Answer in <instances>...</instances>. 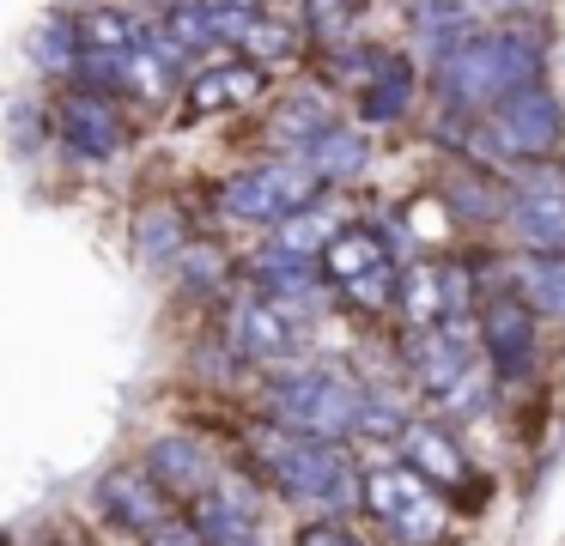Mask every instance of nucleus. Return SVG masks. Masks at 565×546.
Wrapping results in <instances>:
<instances>
[{
    "instance_id": "ddd939ff",
    "label": "nucleus",
    "mask_w": 565,
    "mask_h": 546,
    "mask_svg": "<svg viewBox=\"0 0 565 546\" xmlns=\"http://www.w3.org/2000/svg\"><path fill=\"white\" fill-rule=\"evenodd\" d=\"M462 303H468V279L456 267H407L395 315H402V328H438V322H462Z\"/></svg>"
},
{
    "instance_id": "bb28decb",
    "label": "nucleus",
    "mask_w": 565,
    "mask_h": 546,
    "mask_svg": "<svg viewBox=\"0 0 565 546\" xmlns=\"http://www.w3.org/2000/svg\"><path fill=\"white\" fill-rule=\"evenodd\" d=\"M347 24H353V0H305V31L317 43H347Z\"/></svg>"
},
{
    "instance_id": "0eeeda50",
    "label": "nucleus",
    "mask_w": 565,
    "mask_h": 546,
    "mask_svg": "<svg viewBox=\"0 0 565 546\" xmlns=\"http://www.w3.org/2000/svg\"><path fill=\"white\" fill-rule=\"evenodd\" d=\"M504 225L523 255H565V170L523 164L504 189Z\"/></svg>"
},
{
    "instance_id": "f257e3e1",
    "label": "nucleus",
    "mask_w": 565,
    "mask_h": 546,
    "mask_svg": "<svg viewBox=\"0 0 565 546\" xmlns=\"http://www.w3.org/2000/svg\"><path fill=\"white\" fill-rule=\"evenodd\" d=\"M249 473L268 480L286 504L322 510V516H347L353 504H365V468H353L341 443H317V437H298L286 425L262 419L244 437Z\"/></svg>"
},
{
    "instance_id": "1a4fd4ad",
    "label": "nucleus",
    "mask_w": 565,
    "mask_h": 546,
    "mask_svg": "<svg viewBox=\"0 0 565 546\" xmlns=\"http://www.w3.org/2000/svg\"><path fill=\"white\" fill-rule=\"evenodd\" d=\"M480 358L499 383H523L535 371V310L516 298H499L480 310Z\"/></svg>"
},
{
    "instance_id": "6ab92c4d",
    "label": "nucleus",
    "mask_w": 565,
    "mask_h": 546,
    "mask_svg": "<svg viewBox=\"0 0 565 546\" xmlns=\"http://www.w3.org/2000/svg\"><path fill=\"white\" fill-rule=\"evenodd\" d=\"M504 286H511V298L529 303L535 315L565 322V255H523Z\"/></svg>"
},
{
    "instance_id": "f03ea898",
    "label": "nucleus",
    "mask_w": 565,
    "mask_h": 546,
    "mask_svg": "<svg viewBox=\"0 0 565 546\" xmlns=\"http://www.w3.org/2000/svg\"><path fill=\"white\" fill-rule=\"evenodd\" d=\"M535 79H541V36L523 31V24H511V31H475L462 49H450V55L438 61V73H431L444 104L480 109V116H492L504 97L535 85Z\"/></svg>"
},
{
    "instance_id": "a211bd4d",
    "label": "nucleus",
    "mask_w": 565,
    "mask_h": 546,
    "mask_svg": "<svg viewBox=\"0 0 565 546\" xmlns=\"http://www.w3.org/2000/svg\"><path fill=\"white\" fill-rule=\"evenodd\" d=\"M262 92V67L256 61H220V67L195 73L183 92V109L189 116H220V109H237Z\"/></svg>"
},
{
    "instance_id": "b1692460",
    "label": "nucleus",
    "mask_w": 565,
    "mask_h": 546,
    "mask_svg": "<svg viewBox=\"0 0 565 546\" xmlns=\"http://www.w3.org/2000/svg\"><path fill=\"white\" fill-rule=\"evenodd\" d=\"M38 61L55 73V79H79V61H86V43H79L74 19H50L38 31Z\"/></svg>"
},
{
    "instance_id": "c756f323",
    "label": "nucleus",
    "mask_w": 565,
    "mask_h": 546,
    "mask_svg": "<svg viewBox=\"0 0 565 546\" xmlns=\"http://www.w3.org/2000/svg\"><path fill=\"white\" fill-rule=\"evenodd\" d=\"M292 546H365V540H359L341 516H310L305 528L292 534Z\"/></svg>"
},
{
    "instance_id": "9d476101",
    "label": "nucleus",
    "mask_w": 565,
    "mask_h": 546,
    "mask_svg": "<svg viewBox=\"0 0 565 546\" xmlns=\"http://www.w3.org/2000/svg\"><path fill=\"white\" fill-rule=\"evenodd\" d=\"M177 497L164 492L159 480H152L147 468H110L98 480V510L110 522H122L128 534H140V540H152V534L164 528V522H177Z\"/></svg>"
},
{
    "instance_id": "aec40b11",
    "label": "nucleus",
    "mask_w": 565,
    "mask_h": 546,
    "mask_svg": "<svg viewBox=\"0 0 565 546\" xmlns=\"http://www.w3.org/2000/svg\"><path fill=\"white\" fill-rule=\"evenodd\" d=\"M407 104H414V73H407L402 55H383L371 79H359V116L377 128V121H402Z\"/></svg>"
},
{
    "instance_id": "39448f33",
    "label": "nucleus",
    "mask_w": 565,
    "mask_h": 546,
    "mask_svg": "<svg viewBox=\"0 0 565 546\" xmlns=\"http://www.w3.org/2000/svg\"><path fill=\"white\" fill-rule=\"evenodd\" d=\"M317 194H322L317 170H310L305 158L280 152V158H268V164L232 170L213 201H220V213L232 218V225H286L292 213L317 206Z\"/></svg>"
},
{
    "instance_id": "20e7f679",
    "label": "nucleus",
    "mask_w": 565,
    "mask_h": 546,
    "mask_svg": "<svg viewBox=\"0 0 565 546\" xmlns=\"http://www.w3.org/2000/svg\"><path fill=\"white\" fill-rule=\"evenodd\" d=\"M365 516H377V528L402 546H438L444 528H450L444 492L414 461H377V468H365Z\"/></svg>"
},
{
    "instance_id": "5701e85b",
    "label": "nucleus",
    "mask_w": 565,
    "mask_h": 546,
    "mask_svg": "<svg viewBox=\"0 0 565 546\" xmlns=\"http://www.w3.org/2000/svg\"><path fill=\"white\" fill-rule=\"evenodd\" d=\"M341 231H347V225L317 201V206H305V213L286 218V225L274 231V243H280V249H292V255H329V243L341 237Z\"/></svg>"
},
{
    "instance_id": "f3484780",
    "label": "nucleus",
    "mask_w": 565,
    "mask_h": 546,
    "mask_svg": "<svg viewBox=\"0 0 565 546\" xmlns=\"http://www.w3.org/2000/svg\"><path fill=\"white\" fill-rule=\"evenodd\" d=\"M322 267H329L334 291L359 286V279H371V274H383V267H395V255H390V231H377V225H347L341 237L329 243Z\"/></svg>"
},
{
    "instance_id": "c85d7f7f",
    "label": "nucleus",
    "mask_w": 565,
    "mask_h": 546,
    "mask_svg": "<svg viewBox=\"0 0 565 546\" xmlns=\"http://www.w3.org/2000/svg\"><path fill=\"white\" fill-rule=\"evenodd\" d=\"M220 249H213V243H195V249H183V286L189 291H213L220 286Z\"/></svg>"
},
{
    "instance_id": "2f4dec72",
    "label": "nucleus",
    "mask_w": 565,
    "mask_h": 546,
    "mask_svg": "<svg viewBox=\"0 0 565 546\" xmlns=\"http://www.w3.org/2000/svg\"><path fill=\"white\" fill-rule=\"evenodd\" d=\"M225 7H244V12H256V7H268V0H225Z\"/></svg>"
},
{
    "instance_id": "f8f14e48",
    "label": "nucleus",
    "mask_w": 565,
    "mask_h": 546,
    "mask_svg": "<svg viewBox=\"0 0 565 546\" xmlns=\"http://www.w3.org/2000/svg\"><path fill=\"white\" fill-rule=\"evenodd\" d=\"M189 522L201 528L207 546H262V516H256V497L237 473H220L201 504H189Z\"/></svg>"
},
{
    "instance_id": "cd10ccee",
    "label": "nucleus",
    "mask_w": 565,
    "mask_h": 546,
    "mask_svg": "<svg viewBox=\"0 0 565 546\" xmlns=\"http://www.w3.org/2000/svg\"><path fill=\"white\" fill-rule=\"evenodd\" d=\"M237 49H249V61H274V55H286L292 49V24H280V19H249V31H244V43Z\"/></svg>"
},
{
    "instance_id": "412c9836",
    "label": "nucleus",
    "mask_w": 565,
    "mask_h": 546,
    "mask_svg": "<svg viewBox=\"0 0 565 546\" xmlns=\"http://www.w3.org/2000/svg\"><path fill=\"white\" fill-rule=\"evenodd\" d=\"M305 164L317 170L322 182H353L359 170L371 164V140H365V128H347V121H334V128L305 152Z\"/></svg>"
},
{
    "instance_id": "7c9ffc66",
    "label": "nucleus",
    "mask_w": 565,
    "mask_h": 546,
    "mask_svg": "<svg viewBox=\"0 0 565 546\" xmlns=\"http://www.w3.org/2000/svg\"><path fill=\"white\" fill-rule=\"evenodd\" d=\"M140 546H207V540H201V528L189 516H177V522H164V528L152 534V540H140Z\"/></svg>"
},
{
    "instance_id": "423d86ee",
    "label": "nucleus",
    "mask_w": 565,
    "mask_h": 546,
    "mask_svg": "<svg viewBox=\"0 0 565 546\" xmlns=\"http://www.w3.org/2000/svg\"><path fill=\"white\" fill-rule=\"evenodd\" d=\"M559 133H565V109L541 79L523 85V92H511L487 121H480V140L499 158H516V164H541V158L559 146Z\"/></svg>"
},
{
    "instance_id": "7ed1b4c3",
    "label": "nucleus",
    "mask_w": 565,
    "mask_h": 546,
    "mask_svg": "<svg viewBox=\"0 0 565 546\" xmlns=\"http://www.w3.org/2000/svg\"><path fill=\"white\" fill-rule=\"evenodd\" d=\"M359 400H365V383L329 364H280L268 376V419L317 443H341L359 431Z\"/></svg>"
},
{
    "instance_id": "2eb2a0df",
    "label": "nucleus",
    "mask_w": 565,
    "mask_h": 546,
    "mask_svg": "<svg viewBox=\"0 0 565 546\" xmlns=\"http://www.w3.org/2000/svg\"><path fill=\"white\" fill-rule=\"evenodd\" d=\"M249 274H256L262 298L286 303V310H305V303H317V291H322L310 255H292V249H280V243H268V249L249 255Z\"/></svg>"
},
{
    "instance_id": "dca6fc26",
    "label": "nucleus",
    "mask_w": 565,
    "mask_h": 546,
    "mask_svg": "<svg viewBox=\"0 0 565 546\" xmlns=\"http://www.w3.org/2000/svg\"><path fill=\"white\" fill-rule=\"evenodd\" d=\"M402 449H407V461L438 485V492L468 485V456L456 449V437H450V425H444V419H414V425H407V437H402Z\"/></svg>"
},
{
    "instance_id": "393cba45",
    "label": "nucleus",
    "mask_w": 565,
    "mask_h": 546,
    "mask_svg": "<svg viewBox=\"0 0 565 546\" xmlns=\"http://www.w3.org/2000/svg\"><path fill=\"white\" fill-rule=\"evenodd\" d=\"M407 407L390 395V388L365 383V400H359V437H377V443H390V437H407Z\"/></svg>"
},
{
    "instance_id": "6e6552de",
    "label": "nucleus",
    "mask_w": 565,
    "mask_h": 546,
    "mask_svg": "<svg viewBox=\"0 0 565 546\" xmlns=\"http://www.w3.org/2000/svg\"><path fill=\"white\" fill-rule=\"evenodd\" d=\"M225 346L249 364H292V352L305 346V310H286L274 298H237L225 315Z\"/></svg>"
},
{
    "instance_id": "4be33fe9",
    "label": "nucleus",
    "mask_w": 565,
    "mask_h": 546,
    "mask_svg": "<svg viewBox=\"0 0 565 546\" xmlns=\"http://www.w3.org/2000/svg\"><path fill=\"white\" fill-rule=\"evenodd\" d=\"M268 128H274V140H280L292 158H305L310 146L334 128V116H329V104H322L317 92H298V97H286V104H280V116H274Z\"/></svg>"
},
{
    "instance_id": "9b49d317",
    "label": "nucleus",
    "mask_w": 565,
    "mask_h": 546,
    "mask_svg": "<svg viewBox=\"0 0 565 546\" xmlns=\"http://www.w3.org/2000/svg\"><path fill=\"white\" fill-rule=\"evenodd\" d=\"M55 133H62V146L79 158V164H104V158H116V146H122V116H116V104L104 92H67L62 104H55Z\"/></svg>"
},
{
    "instance_id": "a878e982",
    "label": "nucleus",
    "mask_w": 565,
    "mask_h": 546,
    "mask_svg": "<svg viewBox=\"0 0 565 546\" xmlns=\"http://www.w3.org/2000/svg\"><path fill=\"white\" fill-rule=\"evenodd\" d=\"M140 255L147 261H177V255L189 249V237H183V225H177V213H164V206H152V213H140Z\"/></svg>"
},
{
    "instance_id": "4468645a",
    "label": "nucleus",
    "mask_w": 565,
    "mask_h": 546,
    "mask_svg": "<svg viewBox=\"0 0 565 546\" xmlns=\"http://www.w3.org/2000/svg\"><path fill=\"white\" fill-rule=\"evenodd\" d=\"M140 468H147L152 480L177 497V504H201V497L220 485V468H213L207 443H195V437H159Z\"/></svg>"
}]
</instances>
